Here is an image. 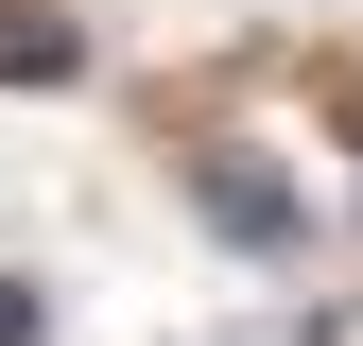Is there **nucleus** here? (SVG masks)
I'll return each instance as SVG.
<instances>
[{
  "label": "nucleus",
  "instance_id": "nucleus-1",
  "mask_svg": "<svg viewBox=\"0 0 363 346\" xmlns=\"http://www.w3.org/2000/svg\"><path fill=\"white\" fill-rule=\"evenodd\" d=\"M0 346H35V277H0Z\"/></svg>",
  "mask_w": 363,
  "mask_h": 346
}]
</instances>
